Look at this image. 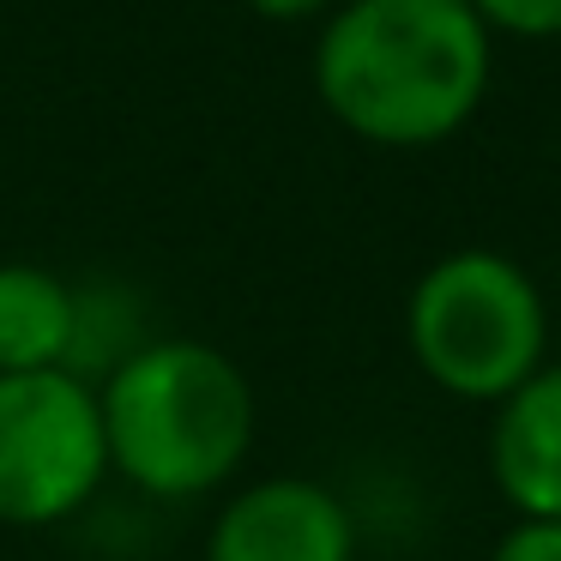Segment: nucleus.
Segmentation results:
<instances>
[{
	"mask_svg": "<svg viewBox=\"0 0 561 561\" xmlns=\"http://www.w3.org/2000/svg\"><path fill=\"white\" fill-rule=\"evenodd\" d=\"M308 79L351 139L428 151L477 122L495 37L465 0H339L314 25Z\"/></svg>",
	"mask_w": 561,
	"mask_h": 561,
	"instance_id": "1",
	"label": "nucleus"
},
{
	"mask_svg": "<svg viewBox=\"0 0 561 561\" xmlns=\"http://www.w3.org/2000/svg\"><path fill=\"white\" fill-rule=\"evenodd\" d=\"M110 477L151 501H199L254 453L260 404L236 356L206 339H146L98 380Z\"/></svg>",
	"mask_w": 561,
	"mask_h": 561,
	"instance_id": "2",
	"label": "nucleus"
},
{
	"mask_svg": "<svg viewBox=\"0 0 561 561\" xmlns=\"http://www.w3.org/2000/svg\"><path fill=\"white\" fill-rule=\"evenodd\" d=\"M404 351L435 392L501 404L549 363V302L513 254L453 248L411 284Z\"/></svg>",
	"mask_w": 561,
	"mask_h": 561,
	"instance_id": "3",
	"label": "nucleus"
},
{
	"mask_svg": "<svg viewBox=\"0 0 561 561\" xmlns=\"http://www.w3.org/2000/svg\"><path fill=\"white\" fill-rule=\"evenodd\" d=\"M110 483L98 387L73 368L0 375V525H67Z\"/></svg>",
	"mask_w": 561,
	"mask_h": 561,
	"instance_id": "4",
	"label": "nucleus"
},
{
	"mask_svg": "<svg viewBox=\"0 0 561 561\" xmlns=\"http://www.w3.org/2000/svg\"><path fill=\"white\" fill-rule=\"evenodd\" d=\"M206 561H356V513L320 477H254L211 513Z\"/></svg>",
	"mask_w": 561,
	"mask_h": 561,
	"instance_id": "5",
	"label": "nucleus"
},
{
	"mask_svg": "<svg viewBox=\"0 0 561 561\" xmlns=\"http://www.w3.org/2000/svg\"><path fill=\"white\" fill-rule=\"evenodd\" d=\"M489 477L513 519H561V363L489 404Z\"/></svg>",
	"mask_w": 561,
	"mask_h": 561,
	"instance_id": "6",
	"label": "nucleus"
},
{
	"mask_svg": "<svg viewBox=\"0 0 561 561\" xmlns=\"http://www.w3.org/2000/svg\"><path fill=\"white\" fill-rule=\"evenodd\" d=\"M79 290L37 260H0V375L67 368Z\"/></svg>",
	"mask_w": 561,
	"mask_h": 561,
	"instance_id": "7",
	"label": "nucleus"
},
{
	"mask_svg": "<svg viewBox=\"0 0 561 561\" xmlns=\"http://www.w3.org/2000/svg\"><path fill=\"white\" fill-rule=\"evenodd\" d=\"M465 7L495 43H561V0H465Z\"/></svg>",
	"mask_w": 561,
	"mask_h": 561,
	"instance_id": "8",
	"label": "nucleus"
},
{
	"mask_svg": "<svg viewBox=\"0 0 561 561\" xmlns=\"http://www.w3.org/2000/svg\"><path fill=\"white\" fill-rule=\"evenodd\" d=\"M489 561H561V519H513Z\"/></svg>",
	"mask_w": 561,
	"mask_h": 561,
	"instance_id": "9",
	"label": "nucleus"
},
{
	"mask_svg": "<svg viewBox=\"0 0 561 561\" xmlns=\"http://www.w3.org/2000/svg\"><path fill=\"white\" fill-rule=\"evenodd\" d=\"M242 7L266 25H320L339 0H242Z\"/></svg>",
	"mask_w": 561,
	"mask_h": 561,
	"instance_id": "10",
	"label": "nucleus"
}]
</instances>
